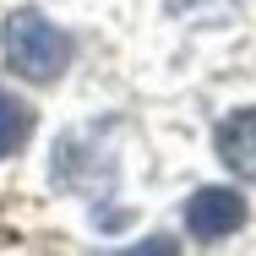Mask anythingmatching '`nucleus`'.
Listing matches in <instances>:
<instances>
[{"mask_svg": "<svg viewBox=\"0 0 256 256\" xmlns=\"http://www.w3.org/2000/svg\"><path fill=\"white\" fill-rule=\"evenodd\" d=\"M0 54H6V66H11L16 76H28V82H60L66 66H71V33L54 28L44 11L22 6V11H11L6 28H0Z\"/></svg>", "mask_w": 256, "mask_h": 256, "instance_id": "1", "label": "nucleus"}, {"mask_svg": "<svg viewBox=\"0 0 256 256\" xmlns=\"http://www.w3.org/2000/svg\"><path fill=\"white\" fill-rule=\"evenodd\" d=\"M240 224H246V196L229 191V186H202L186 202V229L196 240H229Z\"/></svg>", "mask_w": 256, "mask_h": 256, "instance_id": "2", "label": "nucleus"}, {"mask_svg": "<svg viewBox=\"0 0 256 256\" xmlns=\"http://www.w3.org/2000/svg\"><path fill=\"white\" fill-rule=\"evenodd\" d=\"M218 158L240 180H256V109H234L218 120Z\"/></svg>", "mask_w": 256, "mask_h": 256, "instance_id": "3", "label": "nucleus"}, {"mask_svg": "<svg viewBox=\"0 0 256 256\" xmlns=\"http://www.w3.org/2000/svg\"><path fill=\"white\" fill-rule=\"evenodd\" d=\"M33 136V109L16 93H0V158L22 153V142Z\"/></svg>", "mask_w": 256, "mask_h": 256, "instance_id": "4", "label": "nucleus"}, {"mask_svg": "<svg viewBox=\"0 0 256 256\" xmlns=\"http://www.w3.org/2000/svg\"><path fill=\"white\" fill-rule=\"evenodd\" d=\"M169 6H174L180 16H202V22H207V16H224L234 0H169Z\"/></svg>", "mask_w": 256, "mask_h": 256, "instance_id": "5", "label": "nucleus"}]
</instances>
